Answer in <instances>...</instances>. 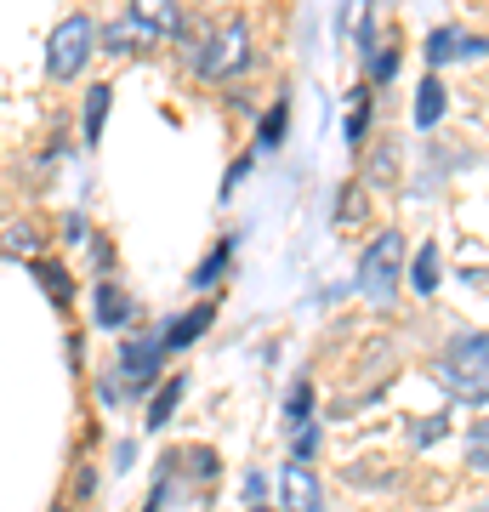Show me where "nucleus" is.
Masks as SVG:
<instances>
[{"mask_svg":"<svg viewBox=\"0 0 489 512\" xmlns=\"http://www.w3.org/2000/svg\"><path fill=\"white\" fill-rule=\"evenodd\" d=\"M91 46H97V23H91L86 12H74V18L57 23L52 46H46V69H52V80H74V74L86 69Z\"/></svg>","mask_w":489,"mask_h":512,"instance_id":"1","label":"nucleus"},{"mask_svg":"<svg viewBox=\"0 0 489 512\" xmlns=\"http://www.w3.org/2000/svg\"><path fill=\"white\" fill-rule=\"evenodd\" d=\"M399 268H404V234L387 228L376 234V245L364 251V268H359V291L370 302H393V285H399Z\"/></svg>","mask_w":489,"mask_h":512,"instance_id":"2","label":"nucleus"},{"mask_svg":"<svg viewBox=\"0 0 489 512\" xmlns=\"http://www.w3.org/2000/svg\"><path fill=\"white\" fill-rule=\"evenodd\" d=\"M245 57H251V29L245 23H222L211 35V46L200 52V74L205 80H228V74L245 69Z\"/></svg>","mask_w":489,"mask_h":512,"instance_id":"3","label":"nucleus"},{"mask_svg":"<svg viewBox=\"0 0 489 512\" xmlns=\"http://www.w3.org/2000/svg\"><path fill=\"white\" fill-rule=\"evenodd\" d=\"M484 353H489L484 330H472L467 342H455V348H450L455 365H438V376H444V382H450L455 393H467V382H472V393L484 399Z\"/></svg>","mask_w":489,"mask_h":512,"instance_id":"4","label":"nucleus"},{"mask_svg":"<svg viewBox=\"0 0 489 512\" xmlns=\"http://www.w3.org/2000/svg\"><path fill=\"white\" fill-rule=\"evenodd\" d=\"M279 501H285V512H325V490H319L313 467L290 461L285 473H279Z\"/></svg>","mask_w":489,"mask_h":512,"instance_id":"5","label":"nucleus"},{"mask_svg":"<svg viewBox=\"0 0 489 512\" xmlns=\"http://www.w3.org/2000/svg\"><path fill=\"white\" fill-rule=\"evenodd\" d=\"M160 336H131L126 348H120V370L131 376V387H143L154 370H160Z\"/></svg>","mask_w":489,"mask_h":512,"instance_id":"6","label":"nucleus"},{"mask_svg":"<svg viewBox=\"0 0 489 512\" xmlns=\"http://www.w3.org/2000/svg\"><path fill=\"white\" fill-rule=\"evenodd\" d=\"M131 18L143 23L148 35H182L177 0H131Z\"/></svg>","mask_w":489,"mask_h":512,"instance_id":"7","label":"nucleus"},{"mask_svg":"<svg viewBox=\"0 0 489 512\" xmlns=\"http://www.w3.org/2000/svg\"><path fill=\"white\" fill-rule=\"evenodd\" d=\"M211 302H200V308L194 313H182V319H171V325H165V336H160V348H188V342H200L205 330H211Z\"/></svg>","mask_w":489,"mask_h":512,"instance_id":"8","label":"nucleus"},{"mask_svg":"<svg viewBox=\"0 0 489 512\" xmlns=\"http://www.w3.org/2000/svg\"><path fill=\"white\" fill-rule=\"evenodd\" d=\"M131 313H137V302H131L120 285H109V279H103V285H97V325H126Z\"/></svg>","mask_w":489,"mask_h":512,"instance_id":"9","label":"nucleus"},{"mask_svg":"<svg viewBox=\"0 0 489 512\" xmlns=\"http://www.w3.org/2000/svg\"><path fill=\"white\" fill-rule=\"evenodd\" d=\"M438 120H444V80H438V74H427V80H421V92H416V126L433 131Z\"/></svg>","mask_w":489,"mask_h":512,"instance_id":"10","label":"nucleus"},{"mask_svg":"<svg viewBox=\"0 0 489 512\" xmlns=\"http://www.w3.org/2000/svg\"><path fill=\"white\" fill-rule=\"evenodd\" d=\"M427 52H433V63H444V57H478L484 46H478V35H461V29H438Z\"/></svg>","mask_w":489,"mask_h":512,"instance_id":"11","label":"nucleus"},{"mask_svg":"<svg viewBox=\"0 0 489 512\" xmlns=\"http://www.w3.org/2000/svg\"><path fill=\"white\" fill-rule=\"evenodd\" d=\"M148 29L137 18H126V23H109V29H103V46H109V52H137V46H148Z\"/></svg>","mask_w":489,"mask_h":512,"instance_id":"12","label":"nucleus"},{"mask_svg":"<svg viewBox=\"0 0 489 512\" xmlns=\"http://www.w3.org/2000/svg\"><path fill=\"white\" fill-rule=\"evenodd\" d=\"M182 376H171V382L160 387V393H154V404H148V427H165V421H171V410H177V399H182Z\"/></svg>","mask_w":489,"mask_h":512,"instance_id":"13","label":"nucleus"},{"mask_svg":"<svg viewBox=\"0 0 489 512\" xmlns=\"http://www.w3.org/2000/svg\"><path fill=\"white\" fill-rule=\"evenodd\" d=\"M109 103H114V92H109V86H91V97H86V137H91V143L103 137V120H109Z\"/></svg>","mask_w":489,"mask_h":512,"instance_id":"14","label":"nucleus"},{"mask_svg":"<svg viewBox=\"0 0 489 512\" xmlns=\"http://www.w3.org/2000/svg\"><path fill=\"white\" fill-rule=\"evenodd\" d=\"M410 285H416L421 296H433V285H438V251L433 245H421V256L410 262Z\"/></svg>","mask_w":489,"mask_h":512,"instance_id":"15","label":"nucleus"},{"mask_svg":"<svg viewBox=\"0 0 489 512\" xmlns=\"http://www.w3.org/2000/svg\"><path fill=\"white\" fill-rule=\"evenodd\" d=\"M364 126H370V92H353V103H347V143H364Z\"/></svg>","mask_w":489,"mask_h":512,"instance_id":"16","label":"nucleus"},{"mask_svg":"<svg viewBox=\"0 0 489 512\" xmlns=\"http://www.w3.org/2000/svg\"><path fill=\"white\" fill-rule=\"evenodd\" d=\"M35 279H40V285H46V291L57 296V302H69V296H74L69 274H63V268H57V262H35Z\"/></svg>","mask_w":489,"mask_h":512,"instance_id":"17","label":"nucleus"},{"mask_svg":"<svg viewBox=\"0 0 489 512\" xmlns=\"http://www.w3.org/2000/svg\"><path fill=\"white\" fill-rule=\"evenodd\" d=\"M228 256H234V245L222 239L217 251H211V256L200 262V268H194V285H211V279H222V268H228Z\"/></svg>","mask_w":489,"mask_h":512,"instance_id":"18","label":"nucleus"},{"mask_svg":"<svg viewBox=\"0 0 489 512\" xmlns=\"http://www.w3.org/2000/svg\"><path fill=\"white\" fill-rule=\"evenodd\" d=\"M285 126H290V103H273V109H268V120H262V148H279Z\"/></svg>","mask_w":489,"mask_h":512,"instance_id":"19","label":"nucleus"},{"mask_svg":"<svg viewBox=\"0 0 489 512\" xmlns=\"http://www.w3.org/2000/svg\"><path fill=\"white\" fill-rule=\"evenodd\" d=\"M308 410H313V382H296V387H290L285 416H290V421H308Z\"/></svg>","mask_w":489,"mask_h":512,"instance_id":"20","label":"nucleus"},{"mask_svg":"<svg viewBox=\"0 0 489 512\" xmlns=\"http://www.w3.org/2000/svg\"><path fill=\"white\" fill-rule=\"evenodd\" d=\"M313 450H319V433H313V427H302V433H296V444H290V456H296L302 467H308Z\"/></svg>","mask_w":489,"mask_h":512,"instance_id":"21","label":"nucleus"},{"mask_svg":"<svg viewBox=\"0 0 489 512\" xmlns=\"http://www.w3.org/2000/svg\"><path fill=\"white\" fill-rule=\"evenodd\" d=\"M0 251H35V234L29 228H12V234L0 239Z\"/></svg>","mask_w":489,"mask_h":512,"instance_id":"22","label":"nucleus"},{"mask_svg":"<svg viewBox=\"0 0 489 512\" xmlns=\"http://www.w3.org/2000/svg\"><path fill=\"white\" fill-rule=\"evenodd\" d=\"M364 217V194L359 188H347V200H342V222H359Z\"/></svg>","mask_w":489,"mask_h":512,"instance_id":"23","label":"nucleus"},{"mask_svg":"<svg viewBox=\"0 0 489 512\" xmlns=\"http://www.w3.org/2000/svg\"><path fill=\"white\" fill-rule=\"evenodd\" d=\"M256 512H262V507H256Z\"/></svg>","mask_w":489,"mask_h":512,"instance_id":"24","label":"nucleus"},{"mask_svg":"<svg viewBox=\"0 0 489 512\" xmlns=\"http://www.w3.org/2000/svg\"><path fill=\"white\" fill-rule=\"evenodd\" d=\"M52 512H57V507H52Z\"/></svg>","mask_w":489,"mask_h":512,"instance_id":"25","label":"nucleus"}]
</instances>
